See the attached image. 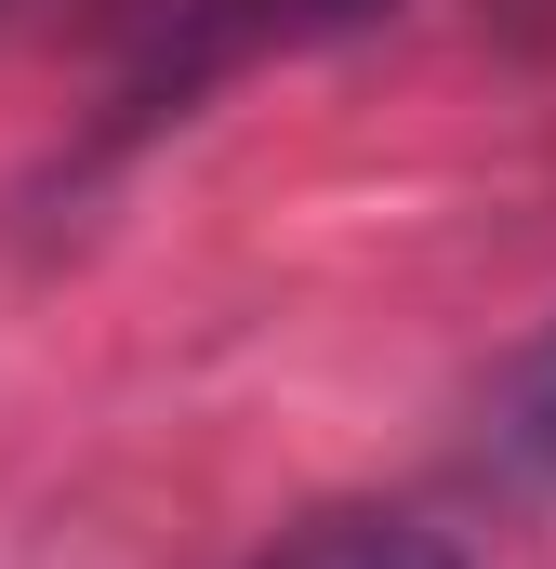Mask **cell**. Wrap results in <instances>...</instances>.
<instances>
[{
	"label": "cell",
	"instance_id": "1",
	"mask_svg": "<svg viewBox=\"0 0 556 569\" xmlns=\"http://www.w3.org/2000/svg\"><path fill=\"white\" fill-rule=\"evenodd\" d=\"M371 13H398V0H212L199 40L172 53V93H186L199 67H226V53H266V40H345V27H371Z\"/></svg>",
	"mask_w": 556,
	"mask_h": 569
},
{
	"label": "cell",
	"instance_id": "2",
	"mask_svg": "<svg viewBox=\"0 0 556 569\" xmlns=\"http://www.w3.org/2000/svg\"><path fill=\"white\" fill-rule=\"evenodd\" d=\"M266 569H464L437 530H411V517H318V530H291Z\"/></svg>",
	"mask_w": 556,
	"mask_h": 569
},
{
	"label": "cell",
	"instance_id": "3",
	"mask_svg": "<svg viewBox=\"0 0 556 569\" xmlns=\"http://www.w3.org/2000/svg\"><path fill=\"white\" fill-rule=\"evenodd\" d=\"M504 450L517 463H556V345L517 371V411H504Z\"/></svg>",
	"mask_w": 556,
	"mask_h": 569
},
{
	"label": "cell",
	"instance_id": "4",
	"mask_svg": "<svg viewBox=\"0 0 556 569\" xmlns=\"http://www.w3.org/2000/svg\"><path fill=\"white\" fill-rule=\"evenodd\" d=\"M517 13H530V27H544V13H556V0H517Z\"/></svg>",
	"mask_w": 556,
	"mask_h": 569
}]
</instances>
